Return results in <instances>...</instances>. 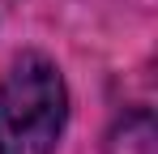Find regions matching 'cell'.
I'll return each instance as SVG.
<instances>
[{"label": "cell", "mask_w": 158, "mask_h": 154, "mask_svg": "<svg viewBox=\"0 0 158 154\" xmlns=\"http://www.w3.org/2000/svg\"><path fill=\"white\" fill-rule=\"evenodd\" d=\"M0 116L9 133L34 154H52L64 120H69V90L64 77L43 51H22L0 86Z\"/></svg>", "instance_id": "6da1fadb"}, {"label": "cell", "mask_w": 158, "mask_h": 154, "mask_svg": "<svg viewBox=\"0 0 158 154\" xmlns=\"http://www.w3.org/2000/svg\"><path fill=\"white\" fill-rule=\"evenodd\" d=\"M0 154H17V146L9 141V124H4V116H0Z\"/></svg>", "instance_id": "7a4b0ae2"}]
</instances>
